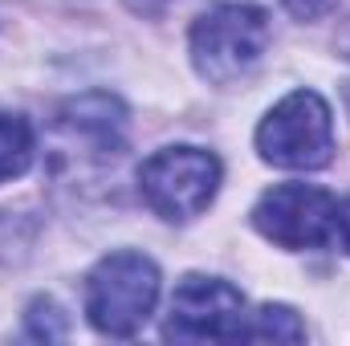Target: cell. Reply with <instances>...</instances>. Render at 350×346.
I'll list each match as a JSON object with an SVG mask.
<instances>
[{
    "label": "cell",
    "mask_w": 350,
    "mask_h": 346,
    "mask_svg": "<svg viewBox=\"0 0 350 346\" xmlns=\"http://www.w3.org/2000/svg\"><path fill=\"white\" fill-rule=\"evenodd\" d=\"M338 53H342V57H350V25L338 33Z\"/></svg>",
    "instance_id": "obj_14"
},
{
    "label": "cell",
    "mask_w": 350,
    "mask_h": 346,
    "mask_svg": "<svg viewBox=\"0 0 350 346\" xmlns=\"http://www.w3.org/2000/svg\"><path fill=\"white\" fill-rule=\"evenodd\" d=\"M237 338L241 343H301L306 326L289 306H261L257 314H245Z\"/></svg>",
    "instance_id": "obj_8"
},
{
    "label": "cell",
    "mask_w": 350,
    "mask_h": 346,
    "mask_svg": "<svg viewBox=\"0 0 350 346\" xmlns=\"http://www.w3.org/2000/svg\"><path fill=\"white\" fill-rule=\"evenodd\" d=\"M334 237H342V249L350 253V200L338 208V228H334Z\"/></svg>",
    "instance_id": "obj_12"
},
{
    "label": "cell",
    "mask_w": 350,
    "mask_h": 346,
    "mask_svg": "<svg viewBox=\"0 0 350 346\" xmlns=\"http://www.w3.org/2000/svg\"><path fill=\"white\" fill-rule=\"evenodd\" d=\"M33 163V127L16 114H0V183L21 179Z\"/></svg>",
    "instance_id": "obj_9"
},
{
    "label": "cell",
    "mask_w": 350,
    "mask_h": 346,
    "mask_svg": "<svg viewBox=\"0 0 350 346\" xmlns=\"http://www.w3.org/2000/svg\"><path fill=\"white\" fill-rule=\"evenodd\" d=\"M269 16L253 4H216L191 25V66L212 86H232L261 62Z\"/></svg>",
    "instance_id": "obj_2"
},
{
    "label": "cell",
    "mask_w": 350,
    "mask_h": 346,
    "mask_svg": "<svg viewBox=\"0 0 350 346\" xmlns=\"http://www.w3.org/2000/svg\"><path fill=\"white\" fill-rule=\"evenodd\" d=\"M29 334L33 338H66V326L57 322V306L53 302H33V310H29Z\"/></svg>",
    "instance_id": "obj_10"
},
{
    "label": "cell",
    "mask_w": 350,
    "mask_h": 346,
    "mask_svg": "<svg viewBox=\"0 0 350 346\" xmlns=\"http://www.w3.org/2000/svg\"><path fill=\"white\" fill-rule=\"evenodd\" d=\"M245 322V293L224 277H183L163 322L167 343H237Z\"/></svg>",
    "instance_id": "obj_6"
},
{
    "label": "cell",
    "mask_w": 350,
    "mask_h": 346,
    "mask_svg": "<svg viewBox=\"0 0 350 346\" xmlns=\"http://www.w3.org/2000/svg\"><path fill=\"white\" fill-rule=\"evenodd\" d=\"M62 122H66L74 135L94 139L102 151L114 155V151L122 147L126 110H122V102L110 98V94H86V98H78V102H70V106L62 110Z\"/></svg>",
    "instance_id": "obj_7"
},
{
    "label": "cell",
    "mask_w": 350,
    "mask_h": 346,
    "mask_svg": "<svg viewBox=\"0 0 350 346\" xmlns=\"http://www.w3.org/2000/svg\"><path fill=\"white\" fill-rule=\"evenodd\" d=\"M139 191L163 220H196L220 191V159L204 147H163L139 168Z\"/></svg>",
    "instance_id": "obj_4"
},
{
    "label": "cell",
    "mask_w": 350,
    "mask_h": 346,
    "mask_svg": "<svg viewBox=\"0 0 350 346\" xmlns=\"http://www.w3.org/2000/svg\"><path fill=\"white\" fill-rule=\"evenodd\" d=\"M253 224L265 241L281 245V249H322L334 241L338 228V204L326 187L314 183H281L269 187L257 208H253Z\"/></svg>",
    "instance_id": "obj_5"
},
{
    "label": "cell",
    "mask_w": 350,
    "mask_h": 346,
    "mask_svg": "<svg viewBox=\"0 0 350 346\" xmlns=\"http://www.w3.org/2000/svg\"><path fill=\"white\" fill-rule=\"evenodd\" d=\"M257 151L265 163L285 172H318L334 155V118L322 94H285L257 127Z\"/></svg>",
    "instance_id": "obj_3"
},
{
    "label": "cell",
    "mask_w": 350,
    "mask_h": 346,
    "mask_svg": "<svg viewBox=\"0 0 350 346\" xmlns=\"http://www.w3.org/2000/svg\"><path fill=\"white\" fill-rule=\"evenodd\" d=\"M347 106H350V82H347Z\"/></svg>",
    "instance_id": "obj_15"
},
{
    "label": "cell",
    "mask_w": 350,
    "mask_h": 346,
    "mask_svg": "<svg viewBox=\"0 0 350 346\" xmlns=\"http://www.w3.org/2000/svg\"><path fill=\"white\" fill-rule=\"evenodd\" d=\"M126 4H131L135 12H143V16H155V12H163L172 0H126Z\"/></svg>",
    "instance_id": "obj_13"
},
{
    "label": "cell",
    "mask_w": 350,
    "mask_h": 346,
    "mask_svg": "<svg viewBox=\"0 0 350 346\" xmlns=\"http://www.w3.org/2000/svg\"><path fill=\"white\" fill-rule=\"evenodd\" d=\"M159 302V269L143 253H110L86 277V318L98 334L131 338Z\"/></svg>",
    "instance_id": "obj_1"
},
{
    "label": "cell",
    "mask_w": 350,
    "mask_h": 346,
    "mask_svg": "<svg viewBox=\"0 0 350 346\" xmlns=\"http://www.w3.org/2000/svg\"><path fill=\"white\" fill-rule=\"evenodd\" d=\"M281 4H285V12L297 16V21H318V16H326L338 0H281Z\"/></svg>",
    "instance_id": "obj_11"
}]
</instances>
